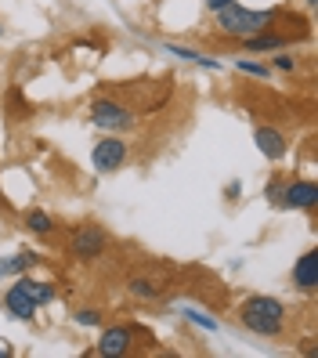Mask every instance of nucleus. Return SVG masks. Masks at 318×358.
<instances>
[{
	"label": "nucleus",
	"instance_id": "nucleus-5",
	"mask_svg": "<svg viewBox=\"0 0 318 358\" xmlns=\"http://www.w3.org/2000/svg\"><path fill=\"white\" fill-rule=\"evenodd\" d=\"M127 159H131V141H127V134H105L91 149L94 174H116L127 166Z\"/></svg>",
	"mask_w": 318,
	"mask_h": 358
},
{
	"label": "nucleus",
	"instance_id": "nucleus-11",
	"mask_svg": "<svg viewBox=\"0 0 318 358\" xmlns=\"http://www.w3.org/2000/svg\"><path fill=\"white\" fill-rule=\"evenodd\" d=\"M293 44V33H279V29H264V33H253L246 40H239V48L246 55H271V51H282Z\"/></svg>",
	"mask_w": 318,
	"mask_h": 358
},
{
	"label": "nucleus",
	"instance_id": "nucleus-2",
	"mask_svg": "<svg viewBox=\"0 0 318 358\" xmlns=\"http://www.w3.org/2000/svg\"><path fill=\"white\" fill-rule=\"evenodd\" d=\"M286 18L282 8H264V11H253V8H243L239 0H231L228 8H221L214 15L217 22V33L221 36H231V40H246L253 33H264V29H279V22Z\"/></svg>",
	"mask_w": 318,
	"mask_h": 358
},
{
	"label": "nucleus",
	"instance_id": "nucleus-15",
	"mask_svg": "<svg viewBox=\"0 0 318 358\" xmlns=\"http://www.w3.org/2000/svg\"><path fill=\"white\" fill-rule=\"evenodd\" d=\"M15 279L26 286V293L36 301V308H48V304L58 301V286H55V282H48V279H33L29 271H26V275H15Z\"/></svg>",
	"mask_w": 318,
	"mask_h": 358
},
{
	"label": "nucleus",
	"instance_id": "nucleus-6",
	"mask_svg": "<svg viewBox=\"0 0 318 358\" xmlns=\"http://www.w3.org/2000/svg\"><path fill=\"white\" fill-rule=\"evenodd\" d=\"M138 336H141V329H138L134 322L105 326L101 336H98V344H94V355H98V358H127V355H134Z\"/></svg>",
	"mask_w": 318,
	"mask_h": 358
},
{
	"label": "nucleus",
	"instance_id": "nucleus-20",
	"mask_svg": "<svg viewBox=\"0 0 318 358\" xmlns=\"http://www.w3.org/2000/svg\"><path fill=\"white\" fill-rule=\"evenodd\" d=\"M181 315H185L188 322H196L199 329H206V333H217V329H221L214 315H206V311H199V308H181Z\"/></svg>",
	"mask_w": 318,
	"mask_h": 358
},
{
	"label": "nucleus",
	"instance_id": "nucleus-8",
	"mask_svg": "<svg viewBox=\"0 0 318 358\" xmlns=\"http://www.w3.org/2000/svg\"><path fill=\"white\" fill-rule=\"evenodd\" d=\"M0 304H4V311L11 315L15 322H33L36 315H40V308H36V301L26 293V286L22 282H11L8 289H4V297H0Z\"/></svg>",
	"mask_w": 318,
	"mask_h": 358
},
{
	"label": "nucleus",
	"instance_id": "nucleus-19",
	"mask_svg": "<svg viewBox=\"0 0 318 358\" xmlns=\"http://www.w3.org/2000/svg\"><path fill=\"white\" fill-rule=\"evenodd\" d=\"M236 73H246L253 80H271V66H268V62H257V58H239Z\"/></svg>",
	"mask_w": 318,
	"mask_h": 358
},
{
	"label": "nucleus",
	"instance_id": "nucleus-24",
	"mask_svg": "<svg viewBox=\"0 0 318 358\" xmlns=\"http://www.w3.org/2000/svg\"><path fill=\"white\" fill-rule=\"evenodd\" d=\"M15 355V344L8 341V336H0V358H11Z\"/></svg>",
	"mask_w": 318,
	"mask_h": 358
},
{
	"label": "nucleus",
	"instance_id": "nucleus-14",
	"mask_svg": "<svg viewBox=\"0 0 318 358\" xmlns=\"http://www.w3.org/2000/svg\"><path fill=\"white\" fill-rule=\"evenodd\" d=\"M40 261L36 250H22V254H15V257H0V279H15V275H26V271H33Z\"/></svg>",
	"mask_w": 318,
	"mask_h": 358
},
{
	"label": "nucleus",
	"instance_id": "nucleus-7",
	"mask_svg": "<svg viewBox=\"0 0 318 358\" xmlns=\"http://www.w3.org/2000/svg\"><path fill=\"white\" fill-rule=\"evenodd\" d=\"M279 210H304V214H315L318 210V185H315V178H289V181H282Z\"/></svg>",
	"mask_w": 318,
	"mask_h": 358
},
{
	"label": "nucleus",
	"instance_id": "nucleus-21",
	"mask_svg": "<svg viewBox=\"0 0 318 358\" xmlns=\"http://www.w3.org/2000/svg\"><path fill=\"white\" fill-rule=\"evenodd\" d=\"M239 196H243V181L236 178V181L224 185V199H228V203H239Z\"/></svg>",
	"mask_w": 318,
	"mask_h": 358
},
{
	"label": "nucleus",
	"instance_id": "nucleus-13",
	"mask_svg": "<svg viewBox=\"0 0 318 358\" xmlns=\"http://www.w3.org/2000/svg\"><path fill=\"white\" fill-rule=\"evenodd\" d=\"M22 228L29 231V236L36 239H51L55 231H58V221L48 214V210H40V206H29L26 214H22Z\"/></svg>",
	"mask_w": 318,
	"mask_h": 358
},
{
	"label": "nucleus",
	"instance_id": "nucleus-12",
	"mask_svg": "<svg viewBox=\"0 0 318 358\" xmlns=\"http://www.w3.org/2000/svg\"><path fill=\"white\" fill-rule=\"evenodd\" d=\"M127 293H131L134 301H141V304H156L166 293V282H159L156 275H148V271H138V275L127 279Z\"/></svg>",
	"mask_w": 318,
	"mask_h": 358
},
{
	"label": "nucleus",
	"instance_id": "nucleus-9",
	"mask_svg": "<svg viewBox=\"0 0 318 358\" xmlns=\"http://www.w3.org/2000/svg\"><path fill=\"white\" fill-rule=\"evenodd\" d=\"M253 141H257V152L268 163H282L289 156V138L279 127H271V123H261V127L253 131Z\"/></svg>",
	"mask_w": 318,
	"mask_h": 358
},
{
	"label": "nucleus",
	"instance_id": "nucleus-18",
	"mask_svg": "<svg viewBox=\"0 0 318 358\" xmlns=\"http://www.w3.org/2000/svg\"><path fill=\"white\" fill-rule=\"evenodd\" d=\"M268 66H271V73H286V76H293L296 69H301V62H296V55H289V51L282 48V51H271V62H268Z\"/></svg>",
	"mask_w": 318,
	"mask_h": 358
},
{
	"label": "nucleus",
	"instance_id": "nucleus-16",
	"mask_svg": "<svg viewBox=\"0 0 318 358\" xmlns=\"http://www.w3.org/2000/svg\"><path fill=\"white\" fill-rule=\"evenodd\" d=\"M163 51H166V55H174V58H181V62H192V66H199V69H221V62H217L214 55H203V51H192V48L163 44Z\"/></svg>",
	"mask_w": 318,
	"mask_h": 358
},
{
	"label": "nucleus",
	"instance_id": "nucleus-25",
	"mask_svg": "<svg viewBox=\"0 0 318 358\" xmlns=\"http://www.w3.org/2000/svg\"><path fill=\"white\" fill-rule=\"evenodd\" d=\"M304 4H308V11H315V8H318V0H304Z\"/></svg>",
	"mask_w": 318,
	"mask_h": 358
},
{
	"label": "nucleus",
	"instance_id": "nucleus-3",
	"mask_svg": "<svg viewBox=\"0 0 318 358\" xmlns=\"http://www.w3.org/2000/svg\"><path fill=\"white\" fill-rule=\"evenodd\" d=\"M87 123H91V127H98V131H105V134H131L138 127V116H134L131 105H123L120 98L98 94L87 105Z\"/></svg>",
	"mask_w": 318,
	"mask_h": 358
},
{
	"label": "nucleus",
	"instance_id": "nucleus-10",
	"mask_svg": "<svg viewBox=\"0 0 318 358\" xmlns=\"http://www.w3.org/2000/svg\"><path fill=\"white\" fill-rule=\"evenodd\" d=\"M289 279H293V289L301 293V297H315V289H318V254L315 250H304V254L293 261Z\"/></svg>",
	"mask_w": 318,
	"mask_h": 358
},
{
	"label": "nucleus",
	"instance_id": "nucleus-23",
	"mask_svg": "<svg viewBox=\"0 0 318 358\" xmlns=\"http://www.w3.org/2000/svg\"><path fill=\"white\" fill-rule=\"evenodd\" d=\"M203 4H206V11H210V15H217L221 8H228V4H231V0H203Z\"/></svg>",
	"mask_w": 318,
	"mask_h": 358
},
{
	"label": "nucleus",
	"instance_id": "nucleus-17",
	"mask_svg": "<svg viewBox=\"0 0 318 358\" xmlns=\"http://www.w3.org/2000/svg\"><path fill=\"white\" fill-rule=\"evenodd\" d=\"M73 322H76L80 329H98V326L105 322V311L94 308V304H83V308L73 311Z\"/></svg>",
	"mask_w": 318,
	"mask_h": 358
},
{
	"label": "nucleus",
	"instance_id": "nucleus-22",
	"mask_svg": "<svg viewBox=\"0 0 318 358\" xmlns=\"http://www.w3.org/2000/svg\"><path fill=\"white\" fill-rule=\"evenodd\" d=\"M279 192H282V181H271V185L264 188V199H268L271 206H279Z\"/></svg>",
	"mask_w": 318,
	"mask_h": 358
},
{
	"label": "nucleus",
	"instance_id": "nucleus-4",
	"mask_svg": "<svg viewBox=\"0 0 318 358\" xmlns=\"http://www.w3.org/2000/svg\"><path fill=\"white\" fill-rule=\"evenodd\" d=\"M109 231H105L98 221H87V224H76L69 231V257L76 264H94L98 257H105V250H109Z\"/></svg>",
	"mask_w": 318,
	"mask_h": 358
},
{
	"label": "nucleus",
	"instance_id": "nucleus-1",
	"mask_svg": "<svg viewBox=\"0 0 318 358\" xmlns=\"http://www.w3.org/2000/svg\"><path fill=\"white\" fill-rule=\"evenodd\" d=\"M236 319L246 333L264 336V341H279L289 326V308L279 297H271V293H250L236 308Z\"/></svg>",
	"mask_w": 318,
	"mask_h": 358
}]
</instances>
